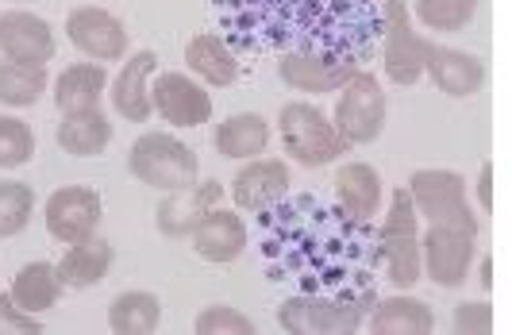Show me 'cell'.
Returning a JSON list of instances; mask_svg holds the SVG:
<instances>
[{
  "label": "cell",
  "mask_w": 512,
  "mask_h": 335,
  "mask_svg": "<svg viewBox=\"0 0 512 335\" xmlns=\"http://www.w3.org/2000/svg\"><path fill=\"white\" fill-rule=\"evenodd\" d=\"M278 128H282V147L285 155H293V162H301L308 170L316 166H332L335 158L347 155V139L335 131V124L305 101H293L282 108L278 116Z\"/></svg>",
  "instance_id": "1"
},
{
  "label": "cell",
  "mask_w": 512,
  "mask_h": 335,
  "mask_svg": "<svg viewBox=\"0 0 512 335\" xmlns=\"http://www.w3.org/2000/svg\"><path fill=\"white\" fill-rule=\"evenodd\" d=\"M131 174L151 185V189H162V193H174V189H189L197 181V155L181 143L178 135H166V131H147L131 143L128 155Z\"/></svg>",
  "instance_id": "2"
},
{
  "label": "cell",
  "mask_w": 512,
  "mask_h": 335,
  "mask_svg": "<svg viewBox=\"0 0 512 335\" xmlns=\"http://www.w3.org/2000/svg\"><path fill=\"white\" fill-rule=\"evenodd\" d=\"M420 216L412 208L409 189H393V201L385 212L382 224V258H385V274L397 289H412L420 282L424 266H420Z\"/></svg>",
  "instance_id": "3"
},
{
  "label": "cell",
  "mask_w": 512,
  "mask_h": 335,
  "mask_svg": "<svg viewBox=\"0 0 512 335\" xmlns=\"http://www.w3.org/2000/svg\"><path fill=\"white\" fill-rule=\"evenodd\" d=\"M405 189H409L416 216H424L428 224H451V228L478 232V216L466 205V181L455 170H416Z\"/></svg>",
  "instance_id": "4"
},
{
  "label": "cell",
  "mask_w": 512,
  "mask_h": 335,
  "mask_svg": "<svg viewBox=\"0 0 512 335\" xmlns=\"http://www.w3.org/2000/svg\"><path fill=\"white\" fill-rule=\"evenodd\" d=\"M335 131L351 143L366 147L385 131V93L374 74H355L343 85V97L335 101Z\"/></svg>",
  "instance_id": "5"
},
{
  "label": "cell",
  "mask_w": 512,
  "mask_h": 335,
  "mask_svg": "<svg viewBox=\"0 0 512 335\" xmlns=\"http://www.w3.org/2000/svg\"><path fill=\"white\" fill-rule=\"evenodd\" d=\"M478 232L474 228H451V224H428L420 235V266L424 274L443 289H455L466 282L470 262H474Z\"/></svg>",
  "instance_id": "6"
},
{
  "label": "cell",
  "mask_w": 512,
  "mask_h": 335,
  "mask_svg": "<svg viewBox=\"0 0 512 335\" xmlns=\"http://www.w3.org/2000/svg\"><path fill=\"white\" fill-rule=\"evenodd\" d=\"M385 78L393 85H416L424 78V54H428V43L424 35L412 31V16L405 0H385Z\"/></svg>",
  "instance_id": "7"
},
{
  "label": "cell",
  "mask_w": 512,
  "mask_h": 335,
  "mask_svg": "<svg viewBox=\"0 0 512 335\" xmlns=\"http://www.w3.org/2000/svg\"><path fill=\"white\" fill-rule=\"evenodd\" d=\"M362 312L351 301H328V297H289L278 309V324L289 335H355L362 328Z\"/></svg>",
  "instance_id": "8"
},
{
  "label": "cell",
  "mask_w": 512,
  "mask_h": 335,
  "mask_svg": "<svg viewBox=\"0 0 512 335\" xmlns=\"http://www.w3.org/2000/svg\"><path fill=\"white\" fill-rule=\"evenodd\" d=\"M104 201L97 189L89 185H66V189H54L47 197V208H43V220H47V232L58 239V243H81L89 235H97V224H101Z\"/></svg>",
  "instance_id": "9"
},
{
  "label": "cell",
  "mask_w": 512,
  "mask_h": 335,
  "mask_svg": "<svg viewBox=\"0 0 512 335\" xmlns=\"http://www.w3.org/2000/svg\"><path fill=\"white\" fill-rule=\"evenodd\" d=\"M66 35L93 62H120L128 54V27L104 8H74L66 16Z\"/></svg>",
  "instance_id": "10"
},
{
  "label": "cell",
  "mask_w": 512,
  "mask_h": 335,
  "mask_svg": "<svg viewBox=\"0 0 512 335\" xmlns=\"http://www.w3.org/2000/svg\"><path fill=\"white\" fill-rule=\"evenodd\" d=\"M0 54L8 62L24 66H47L54 58V27L24 8L0 12Z\"/></svg>",
  "instance_id": "11"
},
{
  "label": "cell",
  "mask_w": 512,
  "mask_h": 335,
  "mask_svg": "<svg viewBox=\"0 0 512 335\" xmlns=\"http://www.w3.org/2000/svg\"><path fill=\"white\" fill-rule=\"evenodd\" d=\"M151 101L158 108V116L174 128H201L212 120V97L178 70L158 74V81L151 85Z\"/></svg>",
  "instance_id": "12"
},
{
  "label": "cell",
  "mask_w": 512,
  "mask_h": 335,
  "mask_svg": "<svg viewBox=\"0 0 512 335\" xmlns=\"http://www.w3.org/2000/svg\"><path fill=\"white\" fill-rule=\"evenodd\" d=\"M224 201V189L220 181H193L189 189H174L158 212H154V224L166 239H185L201 220H205L212 208H220Z\"/></svg>",
  "instance_id": "13"
},
{
  "label": "cell",
  "mask_w": 512,
  "mask_h": 335,
  "mask_svg": "<svg viewBox=\"0 0 512 335\" xmlns=\"http://www.w3.org/2000/svg\"><path fill=\"white\" fill-rule=\"evenodd\" d=\"M154 70H158V58L154 51H139L131 54L128 62H124V70L112 78V89H108V97H112V108L131 120V124H147L154 112V101H151V78Z\"/></svg>",
  "instance_id": "14"
},
{
  "label": "cell",
  "mask_w": 512,
  "mask_h": 335,
  "mask_svg": "<svg viewBox=\"0 0 512 335\" xmlns=\"http://www.w3.org/2000/svg\"><path fill=\"white\" fill-rule=\"evenodd\" d=\"M278 74L297 93H335L359 74V62L351 58H320V54H285L278 62Z\"/></svg>",
  "instance_id": "15"
},
{
  "label": "cell",
  "mask_w": 512,
  "mask_h": 335,
  "mask_svg": "<svg viewBox=\"0 0 512 335\" xmlns=\"http://www.w3.org/2000/svg\"><path fill=\"white\" fill-rule=\"evenodd\" d=\"M424 74L436 81V89L447 97H474L486 85V66L474 54L451 51V47H439V43H428Z\"/></svg>",
  "instance_id": "16"
},
{
  "label": "cell",
  "mask_w": 512,
  "mask_h": 335,
  "mask_svg": "<svg viewBox=\"0 0 512 335\" xmlns=\"http://www.w3.org/2000/svg\"><path fill=\"white\" fill-rule=\"evenodd\" d=\"M189 243H193V251L205 262H235L247 251V224L231 208L220 205L189 232Z\"/></svg>",
  "instance_id": "17"
},
{
  "label": "cell",
  "mask_w": 512,
  "mask_h": 335,
  "mask_svg": "<svg viewBox=\"0 0 512 335\" xmlns=\"http://www.w3.org/2000/svg\"><path fill=\"white\" fill-rule=\"evenodd\" d=\"M289 189V166L278 158H258L251 166H243L231 181V201L239 208H266L282 201Z\"/></svg>",
  "instance_id": "18"
},
{
  "label": "cell",
  "mask_w": 512,
  "mask_h": 335,
  "mask_svg": "<svg viewBox=\"0 0 512 335\" xmlns=\"http://www.w3.org/2000/svg\"><path fill=\"white\" fill-rule=\"evenodd\" d=\"M108 266H112V243L101 235H89V239L66 247V255L58 262V278L66 289H93L104 282Z\"/></svg>",
  "instance_id": "19"
},
{
  "label": "cell",
  "mask_w": 512,
  "mask_h": 335,
  "mask_svg": "<svg viewBox=\"0 0 512 335\" xmlns=\"http://www.w3.org/2000/svg\"><path fill=\"white\" fill-rule=\"evenodd\" d=\"M104 89H108V74H104L101 62H77L70 70H62L54 81V104L62 116L89 112V108H101Z\"/></svg>",
  "instance_id": "20"
},
{
  "label": "cell",
  "mask_w": 512,
  "mask_h": 335,
  "mask_svg": "<svg viewBox=\"0 0 512 335\" xmlns=\"http://www.w3.org/2000/svg\"><path fill=\"white\" fill-rule=\"evenodd\" d=\"M54 139H58V147H62L66 155L93 158L112 143V124H108V116H104L101 108L70 112V116H62V124H58V131H54Z\"/></svg>",
  "instance_id": "21"
},
{
  "label": "cell",
  "mask_w": 512,
  "mask_h": 335,
  "mask_svg": "<svg viewBox=\"0 0 512 335\" xmlns=\"http://www.w3.org/2000/svg\"><path fill=\"white\" fill-rule=\"evenodd\" d=\"M335 197H339V205L347 208L351 216H374L378 205H382V174L374 170V166H366V162H347L339 174H335Z\"/></svg>",
  "instance_id": "22"
},
{
  "label": "cell",
  "mask_w": 512,
  "mask_h": 335,
  "mask_svg": "<svg viewBox=\"0 0 512 335\" xmlns=\"http://www.w3.org/2000/svg\"><path fill=\"white\" fill-rule=\"evenodd\" d=\"M62 278H58V266L54 262H27L24 270L12 278V289H8V297L27 312H39L43 309H54L58 305V297H62Z\"/></svg>",
  "instance_id": "23"
},
{
  "label": "cell",
  "mask_w": 512,
  "mask_h": 335,
  "mask_svg": "<svg viewBox=\"0 0 512 335\" xmlns=\"http://www.w3.org/2000/svg\"><path fill=\"white\" fill-rule=\"evenodd\" d=\"M212 143L224 158H255L270 143V124L258 112H235L216 128Z\"/></svg>",
  "instance_id": "24"
},
{
  "label": "cell",
  "mask_w": 512,
  "mask_h": 335,
  "mask_svg": "<svg viewBox=\"0 0 512 335\" xmlns=\"http://www.w3.org/2000/svg\"><path fill=\"white\" fill-rule=\"evenodd\" d=\"M370 328L378 335H428L436 332V316L416 297H385L374 309Z\"/></svg>",
  "instance_id": "25"
},
{
  "label": "cell",
  "mask_w": 512,
  "mask_h": 335,
  "mask_svg": "<svg viewBox=\"0 0 512 335\" xmlns=\"http://www.w3.org/2000/svg\"><path fill=\"white\" fill-rule=\"evenodd\" d=\"M158 324H162V305L154 293L131 289L108 305V328L116 335H151L158 332Z\"/></svg>",
  "instance_id": "26"
},
{
  "label": "cell",
  "mask_w": 512,
  "mask_h": 335,
  "mask_svg": "<svg viewBox=\"0 0 512 335\" xmlns=\"http://www.w3.org/2000/svg\"><path fill=\"white\" fill-rule=\"evenodd\" d=\"M185 62L208 85H231V81L239 78V62H235V54H231V47L220 35H197V39H189Z\"/></svg>",
  "instance_id": "27"
},
{
  "label": "cell",
  "mask_w": 512,
  "mask_h": 335,
  "mask_svg": "<svg viewBox=\"0 0 512 335\" xmlns=\"http://www.w3.org/2000/svg\"><path fill=\"white\" fill-rule=\"evenodd\" d=\"M47 66H24V62H0V104L8 108H31L47 93Z\"/></svg>",
  "instance_id": "28"
},
{
  "label": "cell",
  "mask_w": 512,
  "mask_h": 335,
  "mask_svg": "<svg viewBox=\"0 0 512 335\" xmlns=\"http://www.w3.org/2000/svg\"><path fill=\"white\" fill-rule=\"evenodd\" d=\"M35 189L27 181H0V239H12L31 224Z\"/></svg>",
  "instance_id": "29"
},
{
  "label": "cell",
  "mask_w": 512,
  "mask_h": 335,
  "mask_svg": "<svg viewBox=\"0 0 512 335\" xmlns=\"http://www.w3.org/2000/svg\"><path fill=\"white\" fill-rule=\"evenodd\" d=\"M474 12L478 0H416V20L428 31H462Z\"/></svg>",
  "instance_id": "30"
},
{
  "label": "cell",
  "mask_w": 512,
  "mask_h": 335,
  "mask_svg": "<svg viewBox=\"0 0 512 335\" xmlns=\"http://www.w3.org/2000/svg\"><path fill=\"white\" fill-rule=\"evenodd\" d=\"M35 155V135L20 116H0V170H20Z\"/></svg>",
  "instance_id": "31"
},
{
  "label": "cell",
  "mask_w": 512,
  "mask_h": 335,
  "mask_svg": "<svg viewBox=\"0 0 512 335\" xmlns=\"http://www.w3.org/2000/svg\"><path fill=\"white\" fill-rule=\"evenodd\" d=\"M193 332L197 335H255V320L243 316L239 309H231V305H208V309H201V316H197Z\"/></svg>",
  "instance_id": "32"
},
{
  "label": "cell",
  "mask_w": 512,
  "mask_h": 335,
  "mask_svg": "<svg viewBox=\"0 0 512 335\" xmlns=\"http://www.w3.org/2000/svg\"><path fill=\"white\" fill-rule=\"evenodd\" d=\"M451 328L459 335H489L493 332V305L489 301H462L455 309Z\"/></svg>",
  "instance_id": "33"
},
{
  "label": "cell",
  "mask_w": 512,
  "mask_h": 335,
  "mask_svg": "<svg viewBox=\"0 0 512 335\" xmlns=\"http://www.w3.org/2000/svg\"><path fill=\"white\" fill-rule=\"evenodd\" d=\"M43 320L35 312L20 309L12 297H0V335H39Z\"/></svg>",
  "instance_id": "34"
},
{
  "label": "cell",
  "mask_w": 512,
  "mask_h": 335,
  "mask_svg": "<svg viewBox=\"0 0 512 335\" xmlns=\"http://www.w3.org/2000/svg\"><path fill=\"white\" fill-rule=\"evenodd\" d=\"M478 205L486 208H493V166H482V170H478Z\"/></svg>",
  "instance_id": "35"
},
{
  "label": "cell",
  "mask_w": 512,
  "mask_h": 335,
  "mask_svg": "<svg viewBox=\"0 0 512 335\" xmlns=\"http://www.w3.org/2000/svg\"><path fill=\"white\" fill-rule=\"evenodd\" d=\"M478 282H482V289H493V262H489V258H482V270H478Z\"/></svg>",
  "instance_id": "36"
},
{
  "label": "cell",
  "mask_w": 512,
  "mask_h": 335,
  "mask_svg": "<svg viewBox=\"0 0 512 335\" xmlns=\"http://www.w3.org/2000/svg\"><path fill=\"white\" fill-rule=\"evenodd\" d=\"M16 4H27V0H16Z\"/></svg>",
  "instance_id": "37"
}]
</instances>
